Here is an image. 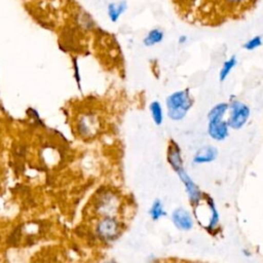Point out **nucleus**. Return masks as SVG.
<instances>
[{
	"mask_svg": "<svg viewBox=\"0 0 263 263\" xmlns=\"http://www.w3.org/2000/svg\"><path fill=\"white\" fill-rule=\"evenodd\" d=\"M263 45V37L261 35H255L248 39L243 44L242 48L247 51H254Z\"/></svg>",
	"mask_w": 263,
	"mask_h": 263,
	"instance_id": "17",
	"label": "nucleus"
},
{
	"mask_svg": "<svg viewBox=\"0 0 263 263\" xmlns=\"http://www.w3.org/2000/svg\"><path fill=\"white\" fill-rule=\"evenodd\" d=\"M194 104L193 97L188 88L172 92L165 99L167 117L173 121L184 119Z\"/></svg>",
	"mask_w": 263,
	"mask_h": 263,
	"instance_id": "2",
	"label": "nucleus"
},
{
	"mask_svg": "<svg viewBox=\"0 0 263 263\" xmlns=\"http://www.w3.org/2000/svg\"><path fill=\"white\" fill-rule=\"evenodd\" d=\"M98 211L99 213L105 217V216H115L118 212L119 203L115 196L112 194H104L100 201L98 202Z\"/></svg>",
	"mask_w": 263,
	"mask_h": 263,
	"instance_id": "9",
	"label": "nucleus"
},
{
	"mask_svg": "<svg viewBox=\"0 0 263 263\" xmlns=\"http://www.w3.org/2000/svg\"><path fill=\"white\" fill-rule=\"evenodd\" d=\"M148 214H149L151 220L154 221V222H156V221L160 220L161 218L165 217L166 216V211L164 209L163 202L159 198L154 199V201L152 202V204H151V206L148 211Z\"/></svg>",
	"mask_w": 263,
	"mask_h": 263,
	"instance_id": "16",
	"label": "nucleus"
},
{
	"mask_svg": "<svg viewBox=\"0 0 263 263\" xmlns=\"http://www.w3.org/2000/svg\"><path fill=\"white\" fill-rule=\"evenodd\" d=\"M228 107V103L220 102L213 106L208 113L206 132L209 137L216 142L225 141L229 136L230 127L225 118Z\"/></svg>",
	"mask_w": 263,
	"mask_h": 263,
	"instance_id": "1",
	"label": "nucleus"
},
{
	"mask_svg": "<svg viewBox=\"0 0 263 263\" xmlns=\"http://www.w3.org/2000/svg\"><path fill=\"white\" fill-rule=\"evenodd\" d=\"M100 119L98 115L87 113L82 115L77 122V133L83 139H91L96 137L100 128Z\"/></svg>",
	"mask_w": 263,
	"mask_h": 263,
	"instance_id": "6",
	"label": "nucleus"
},
{
	"mask_svg": "<svg viewBox=\"0 0 263 263\" xmlns=\"http://www.w3.org/2000/svg\"><path fill=\"white\" fill-rule=\"evenodd\" d=\"M149 111H150L151 118H152L154 124L157 126L161 125L164 120V112H163L161 103L158 101L151 102L149 105Z\"/></svg>",
	"mask_w": 263,
	"mask_h": 263,
	"instance_id": "15",
	"label": "nucleus"
},
{
	"mask_svg": "<svg viewBox=\"0 0 263 263\" xmlns=\"http://www.w3.org/2000/svg\"><path fill=\"white\" fill-rule=\"evenodd\" d=\"M237 63H238V60H237L236 55H231L226 61H224V63L222 64L221 68H220L219 74H218L220 82H224L228 78V76L230 75L232 70L236 67Z\"/></svg>",
	"mask_w": 263,
	"mask_h": 263,
	"instance_id": "14",
	"label": "nucleus"
},
{
	"mask_svg": "<svg viewBox=\"0 0 263 263\" xmlns=\"http://www.w3.org/2000/svg\"><path fill=\"white\" fill-rule=\"evenodd\" d=\"M120 229V223L114 216H105L96 225L98 237L108 242L115 240L119 236Z\"/></svg>",
	"mask_w": 263,
	"mask_h": 263,
	"instance_id": "4",
	"label": "nucleus"
},
{
	"mask_svg": "<svg viewBox=\"0 0 263 263\" xmlns=\"http://www.w3.org/2000/svg\"><path fill=\"white\" fill-rule=\"evenodd\" d=\"M187 42H188V36H187V35L182 34V35H180V36L178 37V43H179L180 45H184V44H186Z\"/></svg>",
	"mask_w": 263,
	"mask_h": 263,
	"instance_id": "19",
	"label": "nucleus"
},
{
	"mask_svg": "<svg viewBox=\"0 0 263 263\" xmlns=\"http://www.w3.org/2000/svg\"><path fill=\"white\" fill-rule=\"evenodd\" d=\"M218 157V149L213 145H204L196 150L192 157V162L196 165L208 164Z\"/></svg>",
	"mask_w": 263,
	"mask_h": 263,
	"instance_id": "8",
	"label": "nucleus"
},
{
	"mask_svg": "<svg viewBox=\"0 0 263 263\" xmlns=\"http://www.w3.org/2000/svg\"><path fill=\"white\" fill-rule=\"evenodd\" d=\"M166 159L171 167L174 170H178L181 166H184L183 157H182V151L178 143H176L174 140H171L167 146V152H166Z\"/></svg>",
	"mask_w": 263,
	"mask_h": 263,
	"instance_id": "10",
	"label": "nucleus"
},
{
	"mask_svg": "<svg viewBox=\"0 0 263 263\" xmlns=\"http://www.w3.org/2000/svg\"><path fill=\"white\" fill-rule=\"evenodd\" d=\"M218 3L225 9L232 12L241 11L253 5L256 0H217Z\"/></svg>",
	"mask_w": 263,
	"mask_h": 263,
	"instance_id": "12",
	"label": "nucleus"
},
{
	"mask_svg": "<svg viewBox=\"0 0 263 263\" xmlns=\"http://www.w3.org/2000/svg\"><path fill=\"white\" fill-rule=\"evenodd\" d=\"M74 77H75V80H76V83L77 85L79 86V89H81V86H80V82H81V77H80V71H79V67H78V64L76 62V60H74Z\"/></svg>",
	"mask_w": 263,
	"mask_h": 263,
	"instance_id": "18",
	"label": "nucleus"
},
{
	"mask_svg": "<svg viewBox=\"0 0 263 263\" xmlns=\"http://www.w3.org/2000/svg\"><path fill=\"white\" fill-rule=\"evenodd\" d=\"M164 39V32L160 28L150 29L143 38V44L146 47H152L161 43Z\"/></svg>",
	"mask_w": 263,
	"mask_h": 263,
	"instance_id": "13",
	"label": "nucleus"
},
{
	"mask_svg": "<svg viewBox=\"0 0 263 263\" xmlns=\"http://www.w3.org/2000/svg\"><path fill=\"white\" fill-rule=\"evenodd\" d=\"M175 173L177 174L180 181L184 185V188H185V191H186V194H187L190 204L191 205L196 204L202 198L204 193L200 190L199 186L189 176V174L187 173V171L185 170L184 166L179 167L178 170L175 171Z\"/></svg>",
	"mask_w": 263,
	"mask_h": 263,
	"instance_id": "5",
	"label": "nucleus"
},
{
	"mask_svg": "<svg viewBox=\"0 0 263 263\" xmlns=\"http://www.w3.org/2000/svg\"><path fill=\"white\" fill-rule=\"evenodd\" d=\"M128 8V4L125 0H120L117 2H110L107 5V15L110 22L116 23L125 13Z\"/></svg>",
	"mask_w": 263,
	"mask_h": 263,
	"instance_id": "11",
	"label": "nucleus"
},
{
	"mask_svg": "<svg viewBox=\"0 0 263 263\" xmlns=\"http://www.w3.org/2000/svg\"><path fill=\"white\" fill-rule=\"evenodd\" d=\"M228 117L227 122L231 129L242 128L250 119V107L237 99H232L228 103Z\"/></svg>",
	"mask_w": 263,
	"mask_h": 263,
	"instance_id": "3",
	"label": "nucleus"
},
{
	"mask_svg": "<svg viewBox=\"0 0 263 263\" xmlns=\"http://www.w3.org/2000/svg\"><path fill=\"white\" fill-rule=\"evenodd\" d=\"M172 223L180 231H190L194 227V218L192 214L185 208H176L171 214Z\"/></svg>",
	"mask_w": 263,
	"mask_h": 263,
	"instance_id": "7",
	"label": "nucleus"
}]
</instances>
